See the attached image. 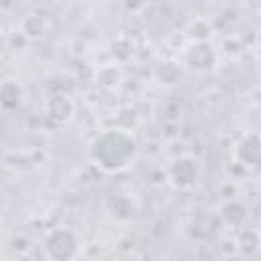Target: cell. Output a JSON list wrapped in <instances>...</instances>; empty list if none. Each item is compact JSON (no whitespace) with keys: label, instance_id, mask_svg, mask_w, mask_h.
Masks as SVG:
<instances>
[{"label":"cell","instance_id":"cell-12","mask_svg":"<svg viewBox=\"0 0 261 261\" xmlns=\"http://www.w3.org/2000/svg\"><path fill=\"white\" fill-rule=\"evenodd\" d=\"M155 77L163 86H173L181 80V65L175 61H163L155 69Z\"/></svg>","mask_w":261,"mask_h":261},{"label":"cell","instance_id":"cell-7","mask_svg":"<svg viewBox=\"0 0 261 261\" xmlns=\"http://www.w3.org/2000/svg\"><path fill=\"white\" fill-rule=\"evenodd\" d=\"M51 29V22L45 14H39V12H33L29 16H24L20 20V33L29 39V41H37V39H43Z\"/></svg>","mask_w":261,"mask_h":261},{"label":"cell","instance_id":"cell-9","mask_svg":"<svg viewBox=\"0 0 261 261\" xmlns=\"http://www.w3.org/2000/svg\"><path fill=\"white\" fill-rule=\"evenodd\" d=\"M94 80H96V84H98L100 88H104V90H114V88H118L120 82H122V69H120L116 63H106V65L98 67Z\"/></svg>","mask_w":261,"mask_h":261},{"label":"cell","instance_id":"cell-10","mask_svg":"<svg viewBox=\"0 0 261 261\" xmlns=\"http://www.w3.org/2000/svg\"><path fill=\"white\" fill-rule=\"evenodd\" d=\"M220 216H222V220L228 224V226H241L243 222H245V218H247V206L243 204V202H239V200H228V202H224L222 204V208H220Z\"/></svg>","mask_w":261,"mask_h":261},{"label":"cell","instance_id":"cell-3","mask_svg":"<svg viewBox=\"0 0 261 261\" xmlns=\"http://www.w3.org/2000/svg\"><path fill=\"white\" fill-rule=\"evenodd\" d=\"M181 63L194 71H212L218 65V53L210 41H192L181 53Z\"/></svg>","mask_w":261,"mask_h":261},{"label":"cell","instance_id":"cell-13","mask_svg":"<svg viewBox=\"0 0 261 261\" xmlns=\"http://www.w3.org/2000/svg\"><path fill=\"white\" fill-rule=\"evenodd\" d=\"M108 210H110V214H112L114 218H118V220H128V218H133V214H135V206H133L130 198H126V196H122V194L112 196V198L108 200Z\"/></svg>","mask_w":261,"mask_h":261},{"label":"cell","instance_id":"cell-6","mask_svg":"<svg viewBox=\"0 0 261 261\" xmlns=\"http://www.w3.org/2000/svg\"><path fill=\"white\" fill-rule=\"evenodd\" d=\"M234 155L239 159V163H243L245 167H257L259 157H261V141L257 130H249L234 147Z\"/></svg>","mask_w":261,"mask_h":261},{"label":"cell","instance_id":"cell-11","mask_svg":"<svg viewBox=\"0 0 261 261\" xmlns=\"http://www.w3.org/2000/svg\"><path fill=\"white\" fill-rule=\"evenodd\" d=\"M259 232L253 228H243L237 239V251L245 257H253L259 253Z\"/></svg>","mask_w":261,"mask_h":261},{"label":"cell","instance_id":"cell-4","mask_svg":"<svg viewBox=\"0 0 261 261\" xmlns=\"http://www.w3.org/2000/svg\"><path fill=\"white\" fill-rule=\"evenodd\" d=\"M167 179L179 190L192 188L198 181V161L192 155L175 157L167 169Z\"/></svg>","mask_w":261,"mask_h":261},{"label":"cell","instance_id":"cell-15","mask_svg":"<svg viewBox=\"0 0 261 261\" xmlns=\"http://www.w3.org/2000/svg\"><path fill=\"white\" fill-rule=\"evenodd\" d=\"M16 2L18 0H0V10L2 12H8V10H12L16 6Z\"/></svg>","mask_w":261,"mask_h":261},{"label":"cell","instance_id":"cell-2","mask_svg":"<svg viewBox=\"0 0 261 261\" xmlns=\"http://www.w3.org/2000/svg\"><path fill=\"white\" fill-rule=\"evenodd\" d=\"M43 249L49 259H55V261L73 259L80 255V237L71 228L57 226L47 232V237L43 241Z\"/></svg>","mask_w":261,"mask_h":261},{"label":"cell","instance_id":"cell-14","mask_svg":"<svg viewBox=\"0 0 261 261\" xmlns=\"http://www.w3.org/2000/svg\"><path fill=\"white\" fill-rule=\"evenodd\" d=\"M210 33H212L210 24L206 20H202V18L194 20L192 27L188 29V35H190L192 41H210Z\"/></svg>","mask_w":261,"mask_h":261},{"label":"cell","instance_id":"cell-5","mask_svg":"<svg viewBox=\"0 0 261 261\" xmlns=\"http://www.w3.org/2000/svg\"><path fill=\"white\" fill-rule=\"evenodd\" d=\"M45 112H47V118L55 124V126H63L67 124L73 114H75V104L71 100L69 94L65 92H57L53 96H49L47 100V106H45Z\"/></svg>","mask_w":261,"mask_h":261},{"label":"cell","instance_id":"cell-1","mask_svg":"<svg viewBox=\"0 0 261 261\" xmlns=\"http://www.w3.org/2000/svg\"><path fill=\"white\" fill-rule=\"evenodd\" d=\"M137 155V141L128 128H104L96 135L90 147V159L102 171L116 173L130 165Z\"/></svg>","mask_w":261,"mask_h":261},{"label":"cell","instance_id":"cell-8","mask_svg":"<svg viewBox=\"0 0 261 261\" xmlns=\"http://www.w3.org/2000/svg\"><path fill=\"white\" fill-rule=\"evenodd\" d=\"M22 102V86L16 80H2L0 82V108L14 110Z\"/></svg>","mask_w":261,"mask_h":261},{"label":"cell","instance_id":"cell-16","mask_svg":"<svg viewBox=\"0 0 261 261\" xmlns=\"http://www.w3.org/2000/svg\"><path fill=\"white\" fill-rule=\"evenodd\" d=\"M43 2H49V0H43Z\"/></svg>","mask_w":261,"mask_h":261}]
</instances>
